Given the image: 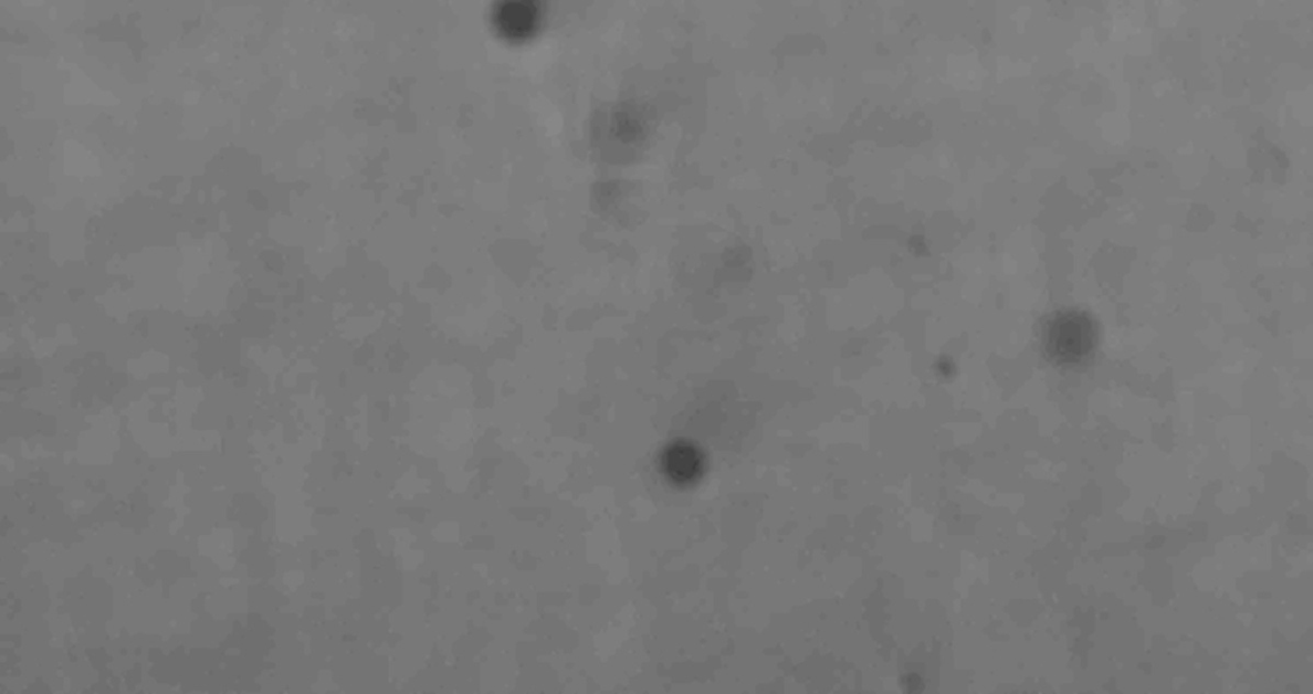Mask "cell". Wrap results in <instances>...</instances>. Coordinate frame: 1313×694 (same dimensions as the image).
<instances>
[{"label":"cell","instance_id":"cell-2","mask_svg":"<svg viewBox=\"0 0 1313 694\" xmlns=\"http://www.w3.org/2000/svg\"><path fill=\"white\" fill-rule=\"evenodd\" d=\"M535 21V11L525 3H514L502 8L500 22L502 29L511 35H523L531 31Z\"/></svg>","mask_w":1313,"mask_h":694},{"label":"cell","instance_id":"cell-1","mask_svg":"<svg viewBox=\"0 0 1313 694\" xmlns=\"http://www.w3.org/2000/svg\"><path fill=\"white\" fill-rule=\"evenodd\" d=\"M1046 348L1055 362L1078 365L1088 360L1099 340L1093 318L1080 311L1055 315L1046 326Z\"/></svg>","mask_w":1313,"mask_h":694}]
</instances>
